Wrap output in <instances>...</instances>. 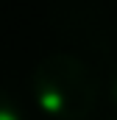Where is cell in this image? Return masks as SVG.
Instances as JSON below:
<instances>
[{"mask_svg": "<svg viewBox=\"0 0 117 120\" xmlns=\"http://www.w3.org/2000/svg\"><path fill=\"white\" fill-rule=\"evenodd\" d=\"M106 120H117V115H112V117H106Z\"/></svg>", "mask_w": 117, "mask_h": 120, "instance_id": "cell-5", "label": "cell"}, {"mask_svg": "<svg viewBox=\"0 0 117 120\" xmlns=\"http://www.w3.org/2000/svg\"><path fill=\"white\" fill-rule=\"evenodd\" d=\"M109 95H112V101H114V106H117V70H114V75H112V81H109Z\"/></svg>", "mask_w": 117, "mask_h": 120, "instance_id": "cell-4", "label": "cell"}, {"mask_svg": "<svg viewBox=\"0 0 117 120\" xmlns=\"http://www.w3.org/2000/svg\"><path fill=\"white\" fill-rule=\"evenodd\" d=\"M0 120H25L22 103L6 90H0Z\"/></svg>", "mask_w": 117, "mask_h": 120, "instance_id": "cell-3", "label": "cell"}, {"mask_svg": "<svg viewBox=\"0 0 117 120\" xmlns=\"http://www.w3.org/2000/svg\"><path fill=\"white\" fill-rule=\"evenodd\" d=\"M50 20L53 25L61 28L67 36L87 42L89 48H98L100 42H109V22H106V11L100 6H89V3H61L50 8Z\"/></svg>", "mask_w": 117, "mask_h": 120, "instance_id": "cell-2", "label": "cell"}, {"mask_svg": "<svg viewBox=\"0 0 117 120\" xmlns=\"http://www.w3.org/2000/svg\"><path fill=\"white\" fill-rule=\"evenodd\" d=\"M31 90L42 112L56 120H87L98 103V81L75 53L53 50L36 61Z\"/></svg>", "mask_w": 117, "mask_h": 120, "instance_id": "cell-1", "label": "cell"}]
</instances>
